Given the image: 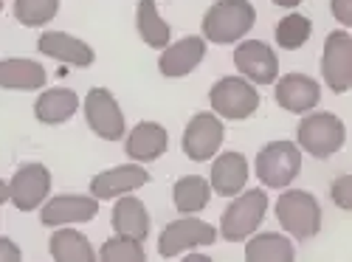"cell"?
Listing matches in <instances>:
<instances>
[{"label":"cell","mask_w":352,"mask_h":262,"mask_svg":"<svg viewBox=\"0 0 352 262\" xmlns=\"http://www.w3.org/2000/svg\"><path fill=\"white\" fill-rule=\"evenodd\" d=\"M256 23V9L251 0H217V3L203 14V40L214 45H231L243 40Z\"/></svg>","instance_id":"cell-1"},{"label":"cell","mask_w":352,"mask_h":262,"mask_svg":"<svg viewBox=\"0 0 352 262\" xmlns=\"http://www.w3.org/2000/svg\"><path fill=\"white\" fill-rule=\"evenodd\" d=\"M296 138H299V150H305L307 155L330 158L344 147L346 127L333 113H310L299 122Z\"/></svg>","instance_id":"cell-2"},{"label":"cell","mask_w":352,"mask_h":262,"mask_svg":"<svg viewBox=\"0 0 352 262\" xmlns=\"http://www.w3.org/2000/svg\"><path fill=\"white\" fill-rule=\"evenodd\" d=\"M276 220L296 240H310L321 228V206L310 192L287 189L276 200Z\"/></svg>","instance_id":"cell-3"},{"label":"cell","mask_w":352,"mask_h":262,"mask_svg":"<svg viewBox=\"0 0 352 262\" xmlns=\"http://www.w3.org/2000/svg\"><path fill=\"white\" fill-rule=\"evenodd\" d=\"M302 169V150L293 141H271L256 155V178L268 189H285Z\"/></svg>","instance_id":"cell-4"},{"label":"cell","mask_w":352,"mask_h":262,"mask_svg":"<svg viewBox=\"0 0 352 262\" xmlns=\"http://www.w3.org/2000/svg\"><path fill=\"white\" fill-rule=\"evenodd\" d=\"M268 212V197L262 189H248L243 192L220 217V234L228 243H240L251 237L254 231L262 226Z\"/></svg>","instance_id":"cell-5"},{"label":"cell","mask_w":352,"mask_h":262,"mask_svg":"<svg viewBox=\"0 0 352 262\" xmlns=\"http://www.w3.org/2000/svg\"><path fill=\"white\" fill-rule=\"evenodd\" d=\"M209 102H212V110L217 116H223V119L243 122V119H248V116L256 113L259 91L243 76H223L220 82L212 85Z\"/></svg>","instance_id":"cell-6"},{"label":"cell","mask_w":352,"mask_h":262,"mask_svg":"<svg viewBox=\"0 0 352 262\" xmlns=\"http://www.w3.org/2000/svg\"><path fill=\"white\" fill-rule=\"evenodd\" d=\"M214 240H217L214 226H209V223H203V220L186 215L184 220H175V223H169L161 231V237H158V254L164 259H175V256H181L189 248L212 245Z\"/></svg>","instance_id":"cell-7"},{"label":"cell","mask_w":352,"mask_h":262,"mask_svg":"<svg viewBox=\"0 0 352 262\" xmlns=\"http://www.w3.org/2000/svg\"><path fill=\"white\" fill-rule=\"evenodd\" d=\"M85 119H87V127L104 141H119L127 133L124 113H122L119 102H116V96L110 91H104V87H94V91H87V96H85Z\"/></svg>","instance_id":"cell-8"},{"label":"cell","mask_w":352,"mask_h":262,"mask_svg":"<svg viewBox=\"0 0 352 262\" xmlns=\"http://www.w3.org/2000/svg\"><path fill=\"white\" fill-rule=\"evenodd\" d=\"M321 76L333 94H346L352 87V37L349 32H330L321 54Z\"/></svg>","instance_id":"cell-9"},{"label":"cell","mask_w":352,"mask_h":262,"mask_svg":"<svg viewBox=\"0 0 352 262\" xmlns=\"http://www.w3.org/2000/svg\"><path fill=\"white\" fill-rule=\"evenodd\" d=\"M223 138H226V130H223V122L217 119V113H195L184 130L181 147L192 161H209L217 155Z\"/></svg>","instance_id":"cell-10"},{"label":"cell","mask_w":352,"mask_h":262,"mask_svg":"<svg viewBox=\"0 0 352 262\" xmlns=\"http://www.w3.org/2000/svg\"><path fill=\"white\" fill-rule=\"evenodd\" d=\"M51 192V172L43 164H23L9 181V200L20 212H34Z\"/></svg>","instance_id":"cell-11"},{"label":"cell","mask_w":352,"mask_h":262,"mask_svg":"<svg viewBox=\"0 0 352 262\" xmlns=\"http://www.w3.org/2000/svg\"><path fill=\"white\" fill-rule=\"evenodd\" d=\"M234 65L240 68L243 79L254 85H271L279 76V60L271 45L262 40H248L234 48Z\"/></svg>","instance_id":"cell-12"},{"label":"cell","mask_w":352,"mask_h":262,"mask_svg":"<svg viewBox=\"0 0 352 262\" xmlns=\"http://www.w3.org/2000/svg\"><path fill=\"white\" fill-rule=\"evenodd\" d=\"M144 184H150V172L141 164H124V166H113V169L99 172L91 181V195L96 200H113V197H122V195L141 189Z\"/></svg>","instance_id":"cell-13"},{"label":"cell","mask_w":352,"mask_h":262,"mask_svg":"<svg viewBox=\"0 0 352 262\" xmlns=\"http://www.w3.org/2000/svg\"><path fill=\"white\" fill-rule=\"evenodd\" d=\"M99 215V200L91 195H56L51 197L43 212H40V223L43 226H68V223H87Z\"/></svg>","instance_id":"cell-14"},{"label":"cell","mask_w":352,"mask_h":262,"mask_svg":"<svg viewBox=\"0 0 352 262\" xmlns=\"http://www.w3.org/2000/svg\"><path fill=\"white\" fill-rule=\"evenodd\" d=\"M276 105L285 107L287 113H307L321 102V87L313 76L305 74H285L276 82Z\"/></svg>","instance_id":"cell-15"},{"label":"cell","mask_w":352,"mask_h":262,"mask_svg":"<svg viewBox=\"0 0 352 262\" xmlns=\"http://www.w3.org/2000/svg\"><path fill=\"white\" fill-rule=\"evenodd\" d=\"M37 48H40V54L51 56V60L68 63L74 68H91L94 60H96V54H94L91 45H87L85 40H79V37H74V34H65V32H45V34H40Z\"/></svg>","instance_id":"cell-16"},{"label":"cell","mask_w":352,"mask_h":262,"mask_svg":"<svg viewBox=\"0 0 352 262\" xmlns=\"http://www.w3.org/2000/svg\"><path fill=\"white\" fill-rule=\"evenodd\" d=\"M203 56H206V40L203 37H184L175 45H166L161 51L158 68L169 79H181V76H189L203 63Z\"/></svg>","instance_id":"cell-17"},{"label":"cell","mask_w":352,"mask_h":262,"mask_svg":"<svg viewBox=\"0 0 352 262\" xmlns=\"http://www.w3.org/2000/svg\"><path fill=\"white\" fill-rule=\"evenodd\" d=\"M169 147V135L158 122H141L130 130L127 141H124V153L127 158L146 164V161H155L166 153Z\"/></svg>","instance_id":"cell-18"},{"label":"cell","mask_w":352,"mask_h":262,"mask_svg":"<svg viewBox=\"0 0 352 262\" xmlns=\"http://www.w3.org/2000/svg\"><path fill=\"white\" fill-rule=\"evenodd\" d=\"M245 181H248V161H245L243 153H223V155L214 158L209 186L217 195H223V197L240 195Z\"/></svg>","instance_id":"cell-19"},{"label":"cell","mask_w":352,"mask_h":262,"mask_svg":"<svg viewBox=\"0 0 352 262\" xmlns=\"http://www.w3.org/2000/svg\"><path fill=\"white\" fill-rule=\"evenodd\" d=\"M45 68L25 56H12V60H0V87L6 91H40L45 87Z\"/></svg>","instance_id":"cell-20"},{"label":"cell","mask_w":352,"mask_h":262,"mask_svg":"<svg viewBox=\"0 0 352 262\" xmlns=\"http://www.w3.org/2000/svg\"><path fill=\"white\" fill-rule=\"evenodd\" d=\"M110 220H113L116 234L133 237L138 243H144L146 234H150V212H146V206H144L138 197L122 195L119 203L113 206V217Z\"/></svg>","instance_id":"cell-21"},{"label":"cell","mask_w":352,"mask_h":262,"mask_svg":"<svg viewBox=\"0 0 352 262\" xmlns=\"http://www.w3.org/2000/svg\"><path fill=\"white\" fill-rule=\"evenodd\" d=\"M76 110H79V96L74 91H68V87L43 91L34 105V116L43 124H65Z\"/></svg>","instance_id":"cell-22"},{"label":"cell","mask_w":352,"mask_h":262,"mask_svg":"<svg viewBox=\"0 0 352 262\" xmlns=\"http://www.w3.org/2000/svg\"><path fill=\"white\" fill-rule=\"evenodd\" d=\"M48 251L56 262H94L96 259L91 240L76 228H56L48 240Z\"/></svg>","instance_id":"cell-23"},{"label":"cell","mask_w":352,"mask_h":262,"mask_svg":"<svg viewBox=\"0 0 352 262\" xmlns=\"http://www.w3.org/2000/svg\"><path fill=\"white\" fill-rule=\"evenodd\" d=\"M135 25H138L141 40L150 45V48H166L169 40H172V28H169V23H164V17L158 14L155 0H138Z\"/></svg>","instance_id":"cell-24"},{"label":"cell","mask_w":352,"mask_h":262,"mask_svg":"<svg viewBox=\"0 0 352 262\" xmlns=\"http://www.w3.org/2000/svg\"><path fill=\"white\" fill-rule=\"evenodd\" d=\"M209 197H212V186L206 178L200 175H186L175 184L172 189V200H175V209L181 215H197L209 206Z\"/></svg>","instance_id":"cell-25"},{"label":"cell","mask_w":352,"mask_h":262,"mask_svg":"<svg viewBox=\"0 0 352 262\" xmlns=\"http://www.w3.org/2000/svg\"><path fill=\"white\" fill-rule=\"evenodd\" d=\"M245 259L248 262H293L296 259V248H293L287 237L268 231V234H256L254 240H248Z\"/></svg>","instance_id":"cell-26"},{"label":"cell","mask_w":352,"mask_h":262,"mask_svg":"<svg viewBox=\"0 0 352 262\" xmlns=\"http://www.w3.org/2000/svg\"><path fill=\"white\" fill-rule=\"evenodd\" d=\"M310 34H313V23H310V17H305V14H287V17H282V20L276 23V32H274L276 43H279L285 51L302 48V45L310 40Z\"/></svg>","instance_id":"cell-27"},{"label":"cell","mask_w":352,"mask_h":262,"mask_svg":"<svg viewBox=\"0 0 352 262\" xmlns=\"http://www.w3.org/2000/svg\"><path fill=\"white\" fill-rule=\"evenodd\" d=\"M56 12H60V0H14V17L28 28L51 23Z\"/></svg>","instance_id":"cell-28"},{"label":"cell","mask_w":352,"mask_h":262,"mask_svg":"<svg viewBox=\"0 0 352 262\" xmlns=\"http://www.w3.org/2000/svg\"><path fill=\"white\" fill-rule=\"evenodd\" d=\"M99 259L102 262H144L146 254H144L138 240L124 237V234H116V237L104 240V245L99 251Z\"/></svg>","instance_id":"cell-29"},{"label":"cell","mask_w":352,"mask_h":262,"mask_svg":"<svg viewBox=\"0 0 352 262\" xmlns=\"http://www.w3.org/2000/svg\"><path fill=\"white\" fill-rule=\"evenodd\" d=\"M330 195H333V200L338 203V209H344V212L352 209V178H349V175H341V178L333 184Z\"/></svg>","instance_id":"cell-30"},{"label":"cell","mask_w":352,"mask_h":262,"mask_svg":"<svg viewBox=\"0 0 352 262\" xmlns=\"http://www.w3.org/2000/svg\"><path fill=\"white\" fill-rule=\"evenodd\" d=\"M20 259H23V251L17 248V243L9 237H0V262H20Z\"/></svg>","instance_id":"cell-31"},{"label":"cell","mask_w":352,"mask_h":262,"mask_svg":"<svg viewBox=\"0 0 352 262\" xmlns=\"http://www.w3.org/2000/svg\"><path fill=\"white\" fill-rule=\"evenodd\" d=\"M330 9H333L338 23L352 25V0H330Z\"/></svg>","instance_id":"cell-32"},{"label":"cell","mask_w":352,"mask_h":262,"mask_svg":"<svg viewBox=\"0 0 352 262\" xmlns=\"http://www.w3.org/2000/svg\"><path fill=\"white\" fill-rule=\"evenodd\" d=\"M274 3H276V6H282V9H296V6L302 3V0H274Z\"/></svg>","instance_id":"cell-33"},{"label":"cell","mask_w":352,"mask_h":262,"mask_svg":"<svg viewBox=\"0 0 352 262\" xmlns=\"http://www.w3.org/2000/svg\"><path fill=\"white\" fill-rule=\"evenodd\" d=\"M6 200H9V184L0 178V203H6Z\"/></svg>","instance_id":"cell-34"},{"label":"cell","mask_w":352,"mask_h":262,"mask_svg":"<svg viewBox=\"0 0 352 262\" xmlns=\"http://www.w3.org/2000/svg\"><path fill=\"white\" fill-rule=\"evenodd\" d=\"M186 262H209V256H200V254H189Z\"/></svg>","instance_id":"cell-35"},{"label":"cell","mask_w":352,"mask_h":262,"mask_svg":"<svg viewBox=\"0 0 352 262\" xmlns=\"http://www.w3.org/2000/svg\"><path fill=\"white\" fill-rule=\"evenodd\" d=\"M0 12H3V0H0Z\"/></svg>","instance_id":"cell-36"}]
</instances>
